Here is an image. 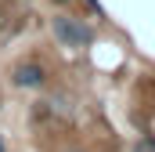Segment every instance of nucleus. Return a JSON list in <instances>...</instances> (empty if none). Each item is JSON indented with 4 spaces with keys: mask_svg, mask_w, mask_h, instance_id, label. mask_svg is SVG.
Returning <instances> with one entry per match:
<instances>
[{
    "mask_svg": "<svg viewBox=\"0 0 155 152\" xmlns=\"http://www.w3.org/2000/svg\"><path fill=\"white\" fill-rule=\"evenodd\" d=\"M0 152H4V138H0Z\"/></svg>",
    "mask_w": 155,
    "mask_h": 152,
    "instance_id": "5",
    "label": "nucleus"
},
{
    "mask_svg": "<svg viewBox=\"0 0 155 152\" xmlns=\"http://www.w3.org/2000/svg\"><path fill=\"white\" fill-rule=\"evenodd\" d=\"M54 4H69V0H54Z\"/></svg>",
    "mask_w": 155,
    "mask_h": 152,
    "instance_id": "4",
    "label": "nucleus"
},
{
    "mask_svg": "<svg viewBox=\"0 0 155 152\" xmlns=\"http://www.w3.org/2000/svg\"><path fill=\"white\" fill-rule=\"evenodd\" d=\"M11 83L15 87H25V91H36V87L47 83V73H43V65H36V62H22V65H15Z\"/></svg>",
    "mask_w": 155,
    "mask_h": 152,
    "instance_id": "2",
    "label": "nucleus"
},
{
    "mask_svg": "<svg viewBox=\"0 0 155 152\" xmlns=\"http://www.w3.org/2000/svg\"><path fill=\"white\" fill-rule=\"evenodd\" d=\"M134 152H155V138H144V141H137V149Z\"/></svg>",
    "mask_w": 155,
    "mask_h": 152,
    "instance_id": "3",
    "label": "nucleus"
},
{
    "mask_svg": "<svg viewBox=\"0 0 155 152\" xmlns=\"http://www.w3.org/2000/svg\"><path fill=\"white\" fill-rule=\"evenodd\" d=\"M51 29H54V40L61 47H90L94 43V29L87 22L72 18V15H54L51 18Z\"/></svg>",
    "mask_w": 155,
    "mask_h": 152,
    "instance_id": "1",
    "label": "nucleus"
}]
</instances>
